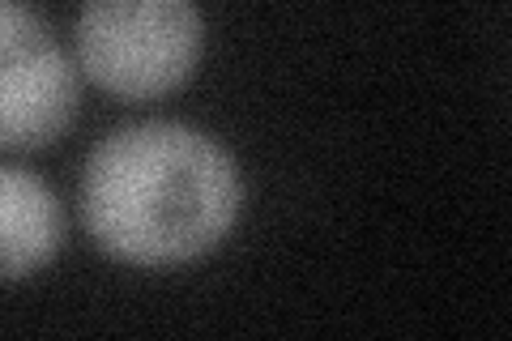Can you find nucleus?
<instances>
[{"label": "nucleus", "instance_id": "1", "mask_svg": "<svg viewBox=\"0 0 512 341\" xmlns=\"http://www.w3.org/2000/svg\"><path fill=\"white\" fill-rule=\"evenodd\" d=\"M235 158L201 128L175 120L124 124L82 167V222L107 256L167 269L214 252L239 218Z\"/></svg>", "mask_w": 512, "mask_h": 341}, {"label": "nucleus", "instance_id": "2", "mask_svg": "<svg viewBox=\"0 0 512 341\" xmlns=\"http://www.w3.org/2000/svg\"><path fill=\"white\" fill-rule=\"evenodd\" d=\"M205 22L197 0H82L77 64L116 99H158L197 69Z\"/></svg>", "mask_w": 512, "mask_h": 341}, {"label": "nucleus", "instance_id": "3", "mask_svg": "<svg viewBox=\"0 0 512 341\" xmlns=\"http://www.w3.org/2000/svg\"><path fill=\"white\" fill-rule=\"evenodd\" d=\"M77 116V69L18 0H0V150H43Z\"/></svg>", "mask_w": 512, "mask_h": 341}, {"label": "nucleus", "instance_id": "4", "mask_svg": "<svg viewBox=\"0 0 512 341\" xmlns=\"http://www.w3.org/2000/svg\"><path fill=\"white\" fill-rule=\"evenodd\" d=\"M64 214L35 171L0 167V282H22L60 252Z\"/></svg>", "mask_w": 512, "mask_h": 341}]
</instances>
